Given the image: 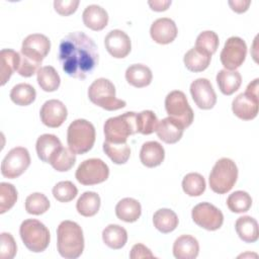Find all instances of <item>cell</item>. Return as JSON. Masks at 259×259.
<instances>
[{"label": "cell", "mask_w": 259, "mask_h": 259, "mask_svg": "<svg viewBox=\"0 0 259 259\" xmlns=\"http://www.w3.org/2000/svg\"><path fill=\"white\" fill-rule=\"evenodd\" d=\"M258 81L259 79L256 78L249 83L246 91L235 97L232 102V110L234 114L243 120L254 119L258 114Z\"/></svg>", "instance_id": "8"}, {"label": "cell", "mask_w": 259, "mask_h": 259, "mask_svg": "<svg viewBox=\"0 0 259 259\" xmlns=\"http://www.w3.org/2000/svg\"><path fill=\"white\" fill-rule=\"evenodd\" d=\"M17 200V190L13 184L8 182L0 183V213L9 210Z\"/></svg>", "instance_id": "42"}, {"label": "cell", "mask_w": 259, "mask_h": 259, "mask_svg": "<svg viewBox=\"0 0 259 259\" xmlns=\"http://www.w3.org/2000/svg\"><path fill=\"white\" fill-rule=\"evenodd\" d=\"M103 151L113 163L118 165L126 163L131 156V149L126 143L113 144L104 141Z\"/></svg>", "instance_id": "35"}, {"label": "cell", "mask_w": 259, "mask_h": 259, "mask_svg": "<svg viewBox=\"0 0 259 259\" xmlns=\"http://www.w3.org/2000/svg\"><path fill=\"white\" fill-rule=\"evenodd\" d=\"M88 97L93 104L109 111L123 108L126 105L124 100L116 98L113 83L105 78H98L92 82L88 88Z\"/></svg>", "instance_id": "5"}, {"label": "cell", "mask_w": 259, "mask_h": 259, "mask_svg": "<svg viewBox=\"0 0 259 259\" xmlns=\"http://www.w3.org/2000/svg\"><path fill=\"white\" fill-rule=\"evenodd\" d=\"M193 222L207 231L219 230L224 223L223 212L209 202H200L196 204L191 211Z\"/></svg>", "instance_id": "13"}, {"label": "cell", "mask_w": 259, "mask_h": 259, "mask_svg": "<svg viewBox=\"0 0 259 259\" xmlns=\"http://www.w3.org/2000/svg\"><path fill=\"white\" fill-rule=\"evenodd\" d=\"M0 242H1V247H0L1 259H12L17 252V246L12 235L10 233H1Z\"/></svg>", "instance_id": "44"}, {"label": "cell", "mask_w": 259, "mask_h": 259, "mask_svg": "<svg viewBox=\"0 0 259 259\" xmlns=\"http://www.w3.org/2000/svg\"><path fill=\"white\" fill-rule=\"evenodd\" d=\"M190 94L195 104L201 109H210L215 105L217 94L206 78L194 80L190 84Z\"/></svg>", "instance_id": "15"}, {"label": "cell", "mask_w": 259, "mask_h": 259, "mask_svg": "<svg viewBox=\"0 0 259 259\" xmlns=\"http://www.w3.org/2000/svg\"><path fill=\"white\" fill-rule=\"evenodd\" d=\"M148 4L155 11H165L171 5V0H154L149 1Z\"/></svg>", "instance_id": "49"}, {"label": "cell", "mask_w": 259, "mask_h": 259, "mask_svg": "<svg viewBox=\"0 0 259 259\" xmlns=\"http://www.w3.org/2000/svg\"><path fill=\"white\" fill-rule=\"evenodd\" d=\"M41 122L49 127H59L66 120L68 110L66 105L58 99L46 101L39 111Z\"/></svg>", "instance_id": "16"}, {"label": "cell", "mask_w": 259, "mask_h": 259, "mask_svg": "<svg viewBox=\"0 0 259 259\" xmlns=\"http://www.w3.org/2000/svg\"><path fill=\"white\" fill-rule=\"evenodd\" d=\"M235 229L240 239L245 243H254L259 238L258 223L250 215L238 218L235 224Z\"/></svg>", "instance_id": "27"}, {"label": "cell", "mask_w": 259, "mask_h": 259, "mask_svg": "<svg viewBox=\"0 0 259 259\" xmlns=\"http://www.w3.org/2000/svg\"><path fill=\"white\" fill-rule=\"evenodd\" d=\"M227 205L232 212H246L252 205V198L248 192L237 190L229 195L227 199Z\"/></svg>", "instance_id": "37"}, {"label": "cell", "mask_w": 259, "mask_h": 259, "mask_svg": "<svg viewBox=\"0 0 259 259\" xmlns=\"http://www.w3.org/2000/svg\"><path fill=\"white\" fill-rule=\"evenodd\" d=\"M50 208V200L40 192H34L29 194L25 199V210L34 215L45 213Z\"/></svg>", "instance_id": "41"}, {"label": "cell", "mask_w": 259, "mask_h": 259, "mask_svg": "<svg viewBox=\"0 0 259 259\" xmlns=\"http://www.w3.org/2000/svg\"><path fill=\"white\" fill-rule=\"evenodd\" d=\"M79 0H56L54 1L55 10L63 16H68L77 10Z\"/></svg>", "instance_id": "46"}, {"label": "cell", "mask_w": 259, "mask_h": 259, "mask_svg": "<svg viewBox=\"0 0 259 259\" xmlns=\"http://www.w3.org/2000/svg\"><path fill=\"white\" fill-rule=\"evenodd\" d=\"M205 180L203 176L196 172L188 173L182 180V189L189 196H199L205 190Z\"/></svg>", "instance_id": "36"}, {"label": "cell", "mask_w": 259, "mask_h": 259, "mask_svg": "<svg viewBox=\"0 0 259 259\" xmlns=\"http://www.w3.org/2000/svg\"><path fill=\"white\" fill-rule=\"evenodd\" d=\"M102 240L111 249H121L127 241L126 230L119 225L110 224L102 231Z\"/></svg>", "instance_id": "29"}, {"label": "cell", "mask_w": 259, "mask_h": 259, "mask_svg": "<svg viewBox=\"0 0 259 259\" xmlns=\"http://www.w3.org/2000/svg\"><path fill=\"white\" fill-rule=\"evenodd\" d=\"M78 194V189L71 181H60L53 188L54 197L60 202H69Z\"/></svg>", "instance_id": "43"}, {"label": "cell", "mask_w": 259, "mask_h": 259, "mask_svg": "<svg viewBox=\"0 0 259 259\" xmlns=\"http://www.w3.org/2000/svg\"><path fill=\"white\" fill-rule=\"evenodd\" d=\"M217 83L223 94L232 95L240 88L242 76L237 70L223 69L217 74Z\"/></svg>", "instance_id": "28"}, {"label": "cell", "mask_w": 259, "mask_h": 259, "mask_svg": "<svg viewBox=\"0 0 259 259\" xmlns=\"http://www.w3.org/2000/svg\"><path fill=\"white\" fill-rule=\"evenodd\" d=\"M219 36L212 30H204L198 34L195 41V47L202 53H205L209 56L214 54L219 47Z\"/></svg>", "instance_id": "40"}, {"label": "cell", "mask_w": 259, "mask_h": 259, "mask_svg": "<svg viewBox=\"0 0 259 259\" xmlns=\"http://www.w3.org/2000/svg\"><path fill=\"white\" fill-rule=\"evenodd\" d=\"M41 64L32 61L31 59L20 54V63L18 67V74L22 77H31L33 74L37 73V71L41 68Z\"/></svg>", "instance_id": "45"}, {"label": "cell", "mask_w": 259, "mask_h": 259, "mask_svg": "<svg viewBox=\"0 0 259 259\" xmlns=\"http://www.w3.org/2000/svg\"><path fill=\"white\" fill-rule=\"evenodd\" d=\"M130 257L132 259H139V258H155L154 254L151 250L143 244H136L133 246L131 250Z\"/></svg>", "instance_id": "47"}, {"label": "cell", "mask_w": 259, "mask_h": 259, "mask_svg": "<svg viewBox=\"0 0 259 259\" xmlns=\"http://www.w3.org/2000/svg\"><path fill=\"white\" fill-rule=\"evenodd\" d=\"M237 178L238 168L235 162L230 158H221L209 173V187L215 193L225 194L234 187Z\"/></svg>", "instance_id": "4"}, {"label": "cell", "mask_w": 259, "mask_h": 259, "mask_svg": "<svg viewBox=\"0 0 259 259\" xmlns=\"http://www.w3.org/2000/svg\"><path fill=\"white\" fill-rule=\"evenodd\" d=\"M165 158L163 146L156 141H149L143 144L140 151V160L148 168H154L162 164Z\"/></svg>", "instance_id": "20"}, {"label": "cell", "mask_w": 259, "mask_h": 259, "mask_svg": "<svg viewBox=\"0 0 259 259\" xmlns=\"http://www.w3.org/2000/svg\"><path fill=\"white\" fill-rule=\"evenodd\" d=\"M211 56L200 52L196 48L190 49L184 55L183 62L185 67L191 72H202L204 71L210 63Z\"/></svg>", "instance_id": "32"}, {"label": "cell", "mask_w": 259, "mask_h": 259, "mask_svg": "<svg viewBox=\"0 0 259 259\" xmlns=\"http://www.w3.org/2000/svg\"><path fill=\"white\" fill-rule=\"evenodd\" d=\"M82 19L86 27L92 30H102L108 23V14L104 8L99 5H88L83 13Z\"/></svg>", "instance_id": "23"}, {"label": "cell", "mask_w": 259, "mask_h": 259, "mask_svg": "<svg viewBox=\"0 0 259 259\" xmlns=\"http://www.w3.org/2000/svg\"><path fill=\"white\" fill-rule=\"evenodd\" d=\"M59 61L70 77L85 79L98 65V50L94 40L83 31L66 35L59 46Z\"/></svg>", "instance_id": "1"}, {"label": "cell", "mask_w": 259, "mask_h": 259, "mask_svg": "<svg viewBox=\"0 0 259 259\" xmlns=\"http://www.w3.org/2000/svg\"><path fill=\"white\" fill-rule=\"evenodd\" d=\"M177 214L170 208H160L153 215L154 227L163 234L174 231L178 226Z\"/></svg>", "instance_id": "30"}, {"label": "cell", "mask_w": 259, "mask_h": 259, "mask_svg": "<svg viewBox=\"0 0 259 259\" xmlns=\"http://www.w3.org/2000/svg\"><path fill=\"white\" fill-rule=\"evenodd\" d=\"M59 254L67 259H76L84 250L82 228L73 221H63L57 229Z\"/></svg>", "instance_id": "2"}, {"label": "cell", "mask_w": 259, "mask_h": 259, "mask_svg": "<svg viewBox=\"0 0 259 259\" xmlns=\"http://www.w3.org/2000/svg\"><path fill=\"white\" fill-rule=\"evenodd\" d=\"M247 55V45L239 36L229 37L221 52L220 59L226 70H236L245 61Z\"/></svg>", "instance_id": "12"}, {"label": "cell", "mask_w": 259, "mask_h": 259, "mask_svg": "<svg viewBox=\"0 0 259 259\" xmlns=\"http://www.w3.org/2000/svg\"><path fill=\"white\" fill-rule=\"evenodd\" d=\"M165 109L169 117L181 123L184 128L188 127L193 121V110L187 101L186 95L180 90H174L167 94Z\"/></svg>", "instance_id": "9"}, {"label": "cell", "mask_w": 259, "mask_h": 259, "mask_svg": "<svg viewBox=\"0 0 259 259\" xmlns=\"http://www.w3.org/2000/svg\"><path fill=\"white\" fill-rule=\"evenodd\" d=\"M109 176V168L98 158L84 160L77 168L75 177L83 185H95L104 182Z\"/></svg>", "instance_id": "10"}, {"label": "cell", "mask_w": 259, "mask_h": 259, "mask_svg": "<svg viewBox=\"0 0 259 259\" xmlns=\"http://www.w3.org/2000/svg\"><path fill=\"white\" fill-rule=\"evenodd\" d=\"M183 131V125L169 116L159 120L156 127L158 138L166 144L177 143L182 138Z\"/></svg>", "instance_id": "19"}, {"label": "cell", "mask_w": 259, "mask_h": 259, "mask_svg": "<svg viewBox=\"0 0 259 259\" xmlns=\"http://www.w3.org/2000/svg\"><path fill=\"white\" fill-rule=\"evenodd\" d=\"M125 79L128 84L137 88H143L152 82L153 74L151 69L143 64H134L127 67Z\"/></svg>", "instance_id": "25"}, {"label": "cell", "mask_w": 259, "mask_h": 259, "mask_svg": "<svg viewBox=\"0 0 259 259\" xmlns=\"http://www.w3.org/2000/svg\"><path fill=\"white\" fill-rule=\"evenodd\" d=\"M104 46L107 52L116 59L125 58L132 50L130 36L120 29L110 30L104 38Z\"/></svg>", "instance_id": "17"}, {"label": "cell", "mask_w": 259, "mask_h": 259, "mask_svg": "<svg viewBox=\"0 0 259 259\" xmlns=\"http://www.w3.org/2000/svg\"><path fill=\"white\" fill-rule=\"evenodd\" d=\"M19 235L25 247L34 253L45 251L51 241L49 229L34 219H27L21 223Z\"/></svg>", "instance_id": "6"}, {"label": "cell", "mask_w": 259, "mask_h": 259, "mask_svg": "<svg viewBox=\"0 0 259 259\" xmlns=\"http://www.w3.org/2000/svg\"><path fill=\"white\" fill-rule=\"evenodd\" d=\"M30 165V155L26 148L11 149L1 163V174L9 179L19 177Z\"/></svg>", "instance_id": "11"}, {"label": "cell", "mask_w": 259, "mask_h": 259, "mask_svg": "<svg viewBox=\"0 0 259 259\" xmlns=\"http://www.w3.org/2000/svg\"><path fill=\"white\" fill-rule=\"evenodd\" d=\"M36 80L39 87L46 92L56 91L61 84V78L52 66L41 67L36 73Z\"/></svg>", "instance_id": "33"}, {"label": "cell", "mask_w": 259, "mask_h": 259, "mask_svg": "<svg viewBox=\"0 0 259 259\" xmlns=\"http://www.w3.org/2000/svg\"><path fill=\"white\" fill-rule=\"evenodd\" d=\"M158 118L154 111L152 110H143L136 115V126L137 133L143 135H151L156 132L158 124Z\"/></svg>", "instance_id": "39"}, {"label": "cell", "mask_w": 259, "mask_h": 259, "mask_svg": "<svg viewBox=\"0 0 259 259\" xmlns=\"http://www.w3.org/2000/svg\"><path fill=\"white\" fill-rule=\"evenodd\" d=\"M136 115L134 111L108 118L103 125L105 141L113 144L126 143L127 137L137 133Z\"/></svg>", "instance_id": "7"}, {"label": "cell", "mask_w": 259, "mask_h": 259, "mask_svg": "<svg viewBox=\"0 0 259 259\" xmlns=\"http://www.w3.org/2000/svg\"><path fill=\"white\" fill-rule=\"evenodd\" d=\"M0 61H1V85H5V83L10 79L11 75L18 71L19 63H20V54L11 50V49H3L0 52Z\"/></svg>", "instance_id": "26"}, {"label": "cell", "mask_w": 259, "mask_h": 259, "mask_svg": "<svg viewBox=\"0 0 259 259\" xmlns=\"http://www.w3.org/2000/svg\"><path fill=\"white\" fill-rule=\"evenodd\" d=\"M95 127L84 119L78 118L70 123L67 131V143L69 149L76 155L89 152L95 143Z\"/></svg>", "instance_id": "3"}, {"label": "cell", "mask_w": 259, "mask_h": 259, "mask_svg": "<svg viewBox=\"0 0 259 259\" xmlns=\"http://www.w3.org/2000/svg\"><path fill=\"white\" fill-rule=\"evenodd\" d=\"M142 213L141 203L132 197H125L119 200L115 205L116 217L125 223H134L138 221Z\"/></svg>", "instance_id": "24"}, {"label": "cell", "mask_w": 259, "mask_h": 259, "mask_svg": "<svg viewBox=\"0 0 259 259\" xmlns=\"http://www.w3.org/2000/svg\"><path fill=\"white\" fill-rule=\"evenodd\" d=\"M51 50V41L49 37L41 33H32L27 35L21 46L20 54L41 64L42 60L48 56Z\"/></svg>", "instance_id": "14"}, {"label": "cell", "mask_w": 259, "mask_h": 259, "mask_svg": "<svg viewBox=\"0 0 259 259\" xmlns=\"http://www.w3.org/2000/svg\"><path fill=\"white\" fill-rule=\"evenodd\" d=\"M62 147L60 139L52 134H44L39 136L35 144L37 156L45 163H50L52 158Z\"/></svg>", "instance_id": "21"}, {"label": "cell", "mask_w": 259, "mask_h": 259, "mask_svg": "<svg viewBox=\"0 0 259 259\" xmlns=\"http://www.w3.org/2000/svg\"><path fill=\"white\" fill-rule=\"evenodd\" d=\"M250 4H251V1H245V0L229 1V5L231 6L232 10H234L237 13H243V12L247 11Z\"/></svg>", "instance_id": "48"}, {"label": "cell", "mask_w": 259, "mask_h": 259, "mask_svg": "<svg viewBox=\"0 0 259 259\" xmlns=\"http://www.w3.org/2000/svg\"><path fill=\"white\" fill-rule=\"evenodd\" d=\"M76 162V154H74L69 148L62 147L52 158L50 164L52 167L59 171L65 172L70 170Z\"/></svg>", "instance_id": "38"}, {"label": "cell", "mask_w": 259, "mask_h": 259, "mask_svg": "<svg viewBox=\"0 0 259 259\" xmlns=\"http://www.w3.org/2000/svg\"><path fill=\"white\" fill-rule=\"evenodd\" d=\"M36 97L35 89L27 83H19L10 91V99L17 105L26 106L31 104Z\"/></svg>", "instance_id": "34"}, {"label": "cell", "mask_w": 259, "mask_h": 259, "mask_svg": "<svg viewBox=\"0 0 259 259\" xmlns=\"http://www.w3.org/2000/svg\"><path fill=\"white\" fill-rule=\"evenodd\" d=\"M198 241L190 235L178 237L173 244V255L177 259H194L198 256Z\"/></svg>", "instance_id": "22"}, {"label": "cell", "mask_w": 259, "mask_h": 259, "mask_svg": "<svg viewBox=\"0 0 259 259\" xmlns=\"http://www.w3.org/2000/svg\"><path fill=\"white\" fill-rule=\"evenodd\" d=\"M100 196L94 191H85L76 203L77 211L83 217H93L100 208Z\"/></svg>", "instance_id": "31"}, {"label": "cell", "mask_w": 259, "mask_h": 259, "mask_svg": "<svg viewBox=\"0 0 259 259\" xmlns=\"http://www.w3.org/2000/svg\"><path fill=\"white\" fill-rule=\"evenodd\" d=\"M177 26L175 22L168 17L156 19L150 28L152 39L160 45H167L172 42L177 36Z\"/></svg>", "instance_id": "18"}]
</instances>
